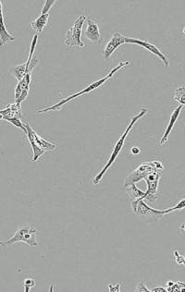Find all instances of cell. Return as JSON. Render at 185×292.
<instances>
[{
  "instance_id": "1",
  "label": "cell",
  "mask_w": 185,
  "mask_h": 292,
  "mask_svg": "<svg viewBox=\"0 0 185 292\" xmlns=\"http://www.w3.org/2000/svg\"><path fill=\"white\" fill-rule=\"evenodd\" d=\"M128 65H130V61H121V62L119 63L118 66L115 67L113 70H111L110 72H108V74H107V76L99 79V80H96L95 82H93L91 84L86 86L85 89L81 90L78 93H73V94L69 95L68 97H65L63 99L60 100L58 103L55 104V105H53V106H51V107H46V108H43V109L38 110V114H44V113H47V112H49V111H57V110H60L62 107H64L67 103L71 102V100L78 98L81 95H84V94H86V93H91L92 91H94V90H96V89L100 88V87L103 85L105 83H107L108 80H110V79L112 78L117 72H119V71H121L122 68H124L125 66H128Z\"/></svg>"
},
{
  "instance_id": "2",
  "label": "cell",
  "mask_w": 185,
  "mask_h": 292,
  "mask_svg": "<svg viewBox=\"0 0 185 292\" xmlns=\"http://www.w3.org/2000/svg\"><path fill=\"white\" fill-rule=\"evenodd\" d=\"M146 113H147V109H146V108H142V109H141L140 112H138V114L136 115V116L131 120V122L129 123L128 126L126 127L125 130L123 131V133H122L121 137H120V139L118 140V142L115 144L114 147H113V151H112V153H111V155H110V157H109V159H108L107 164L105 165V167L101 169L99 173H98V174L94 177V178L92 179V183L93 185L99 184L100 181L102 180V178H104V176H105V174L107 173V171L111 167V166L114 163L115 160L117 159L118 156L121 154V150H122L123 146H124V143H125V141H126V139H127V137H128L131 129H132L133 127L136 125V122H138L140 119L143 118V117L146 115Z\"/></svg>"
},
{
  "instance_id": "3",
  "label": "cell",
  "mask_w": 185,
  "mask_h": 292,
  "mask_svg": "<svg viewBox=\"0 0 185 292\" xmlns=\"http://www.w3.org/2000/svg\"><path fill=\"white\" fill-rule=\"evenodd\" d=\"M131 206L133 212L136 215H138L142 221L147 223L160 220L165 214H168L167 210H157L148 207L147 204L144 202L143 197L134 200Z\"/></svg>"
},
{
  "instance_id": "4",
  "label": "cell",
  "mask_w": 185,
  "mask_h": 292,
  "mask_svg": "<svg viewBox=\"0 0 185 292\" xmlns=\"http://www.w3.org/2000/svg\"><path fill=\"white\" fill-rule=\"evenodd\" d=\"M37 42H38V36L36 35L32 40L28 59L26 60V62L22 63V64L15 65L8 69L9 73L18 81V83L21 82L28 72H33L37 66L38 59L36 57H34Z\"/></svg>"
},
{
  "instance_id": "5",
  "label": "cell",
  "mask_w": 185,
  "mask_h": 292,
  "mask_svg": "<svg viewBox=\"0 0 185 292\" xmlns=\"http://www.w3.org/2000/svg\"><path fill=\"white\" fill-rule=\"evenodd\" d=\"M164 166L160 161H150V162H143L142 164L137 167L136 170L130 173L124 180L123 187L136 184V182L142 180L146 178L149 174L153 172H159L163 170Z\"/></svg>"
},
{
  "instance_id": "6",
  "label": "cell",
  "mask_w": 185,
  "mask_h": 292,
  "mask_svg": "<svg viewBox=\"0 0 185 292\" xmlns=\"http://www.w3.org/2000/svg\"><path fill=\"white\" fill-rule=\"evenodd\" d=\"M86 21V15L79 16L78 18L74 21L63 39V43L65 45H67L70 48H78V49H84L86 47V44L81 39L82 30Z\"/></svg>"
},
{
  "instance_id": "7",
  "label": "cell",
  "mask_w": 185,
  "mask_h": 292,
  "mask_svg": "<svg viewBox=\"0 0 185 292\" xmlns=\"http://www.w3.org/2000/svg\"><path fill=\"white\" fill-rule=\"evenodd\" d=\"M37 230L34 228H22L18 229L15 232L14 235L10 239H8L6 242H1V246L5 245H10L16 243H24L28 244L30 246L36 247L37 246Z\"/></svg>"
},
{
  "instance_id": "8",
  "label": "cell",
  "mask_w": 185,
  "mask_h": 292,
  "mask_svg": "<svg viewBox=\"0 0 185 292\" xmlns=\"http://www.w3.org/2000/svg\"><path fill=\"white\" fill-rule=\"evenodd\" d=\"M160 178H161V175L159 172H153L144 178L147 184V190L145 192L143 200L153 203L158 199V187H159Z\"/></svg>"
},
{
  "instance_id": "9",
  "label": "cell",
  "mask_w": 185,
  "mask_h": 292,
  "mask_svg": "<svg viewBox=\"0 0 185 292\" xmlns=\"http://www.w3.org/2000/svg\"><path fill=\"white\" fill-rule=\"evenodd\" d=\"M126 43H134V44H137V45L142 46L143 48L148 50L150 53H152L153 55H155L156 57H158L163 62V64L166 67H169L170 66L169 60H168L167 57L162 53V51L159 49L157 46H156L155 44L150 43L148 41L141 40V39H136V38H132V37H127Z\"/></svg>"
},
{
  "instance_id": "10",
  "label": "cell",
  "mask_w": 185,
  "mask_h": 292,
  "mask_svg": "<svg viewBox=\"0 0 185 292\" xmlns=\"http://www.w3.org/2000/svg\"><path fill=\"white\" fill-rule=\"evenodd\" d=\"M126 39H127V37L121 35V33H119V32L114 33L113 36H111V38L109 39V41L107 42V45L103 51V54H102L103 57L105 59H108L114 54L116 50L120 48L122 44L126 43Z\"/></svg>"
},
{
  "instance_id": "11",
  "label": "cell",
  "mask_w": 185,
  "mask_h": 292,
  "mask_svg": "<svg viewBox=\"0 0 185 292\" xmlns=\"http://www.w3.org/2000/svg\"><path fill=\"white\" fill-rule=\"evenodd\" d=\"M85 36L92 43H100L103 41V37L100 32L99 24L92 20H87Z\"/></svg>"
},
{
  "instance_id": "12",
  "label": "cell",
  "mask_w": 185,
  "mask_h": 292,
  "mask_svg": "<svg viewBox=\"0 0 185 292\" xmlns=\"http://www.w3.org/2000/svg\"><path fill=\"white\" fill-rule=\"evenodd\" d=\"M183 107H184L183 105H180V106H179L178 107H176V108L174 109V111L172 112L171 118H170V121H169V123H168V125H167V128L165 129V132H164L163 135H162L161 139H160V142H159V145H160L161 147L164 146V145L166 144V143L169 141V137L171 135V131H172V129H173L174 126H175V123H176V122L179 120V117H180V115H181Z\"/></svg>"
},
{
  "instance_id": "13",
  "label": "cell",
  "mask_w": 185,
  "mask_h": 292,
  "mask_svg": "<svg viewBox=\"0 0 185 292\" xmlns=\"http://www.w3.org/2000/svg\"><path fill=\"white\" fill-rule=\"evenodd\" d=\"M25 127H26V132H25V134L27 136V139H28L29 143H30L31 146H32L33 154H34L33 162H36L45 154V151L42 148H40V146L36 143V138H35V135H34L35 129L32 128L29 125L28 123H26V122H25Z\"/></svg>"
},
{
  "instance_id": "14",
  "label": "cell",
  "mask_w": 185,
  "mask_h": 292,
  "mask_svg": "<svg viewBox=\"0 0 185 292\" xmlns=\"http://www.w3.org/2000/svg\"><path fill=\"white\" fill-rule=\"evenodd\" d=\"M15 37L11 36L7 32L5 22H4V13H3V4L2 1H0V46L3 47L7 43L15 41Z\"/></svg>"
},
{
  "instance_id": "15",
  "label": "cell",
  "mask_w": 185,
  "mask_h": 292,
  "mask_svg": "<svg viewBox=\"0 0 185 292\" xmlns=\"http://www.w3.org/2000/svg\"><path fill=\"white\" fill-rule=\"evenodd\" d=\"M1 121H6L12 118H22V105L15 102L14 104H8L5 108L0 110Z\"/></svg>"
},
{
  "instance_id": "16",
  "label": "cell",
  "mask_w": 185,
  "mask_h": 292,
  "mask_svg": "<svg viewBox=\"0 0 185 292\" xmlns=\"http://www.w3.org/2000/svg\"><path fill=\"white\" fill-rule=\"evenodd\" d=\"M49 20V13H44L41 11L40 15L31 22L32 29L37 34H41L43 32L44 28L46 26Z\"/></svg>"
},
{
  "instance_id": "17",
  "label": "cell",
  "mask_w": 185,
  "mask_h": 292,
  "mask_svg": "<svg viewBox=\"0 0 185 292\" xmlns=\"http://www.w3.org/2000/svg\"><path fill=\"white\" fill-rule=\"evenodd\" d=\"M34 135H35V138H36V143H37V144L40 146V148H42L45 152L53 151V150H55L57 148V145H56L55 143L47 142L46 140L43 139L41 136L38 135L36 130L34 131Z\"/></svg>"
},
{
  "instance_id": "18",
  "label": "cell",
  "mask_w": 185,
  "mask_h": 292,
  "mask_svg": "<svg viewBox=\"0 0 185 292\" xmlns=\"http://www.w3.org/2000/svg\"><path fill=\"white\" fill-rule=\"evenodd\" d=\"M124 189H125L126 193H128L129 196L133 200L138 199V198H141V197L144 198L145 192H142L140 189H138L136 184L126 186V187H124Z\"/></svg>"
},
{
  "instance_id": "19",
  "label": "cell",
  "mask_w": 185,
  "mask_h": 292,
  "mask_svg": "<svg viewBox=\"0 0 185 292\" xmlns=\"http://www.w3.org/2000/svg\"><path fill=\"white\" fill-rule=\"evenodd\" d=\"M165 287H166L168 292H182L183 289L185 288V283L181 282V281H178V282L169 281V282H167Z\"/></svg>"
},
{
  "instance_id": "20",
  "label": "cell",
  "mask_w": 185,
  "mask_h": 292,
  "mask_svg": "<svg viewBox=\"0 0 185 292\" xmlns=\"http://www.w3.org/2000/svg\"><path fill=\"white\" fill-rule=\"evenodd\" d=\"M174 100L185 106V86H179L174 93Z\"/></svg>"
},
{
  "instance_id": "21",
  "label": "cell",
  "mask_w": 185,
  "mask_h": 292,
  "mask_svg": "<svg viewBox=\"0 0 185 292\" xmlns=\"http://www.w3.org/2000/svg\"><path fill=\"white\" fill-rule=\"evenodd\" d=\"M23 286H24V292H30L31 289L35 288L36 286V279L32 278H25L23 281Z\"/></svg>"
},
{
  "instance_id": "22",
  "label": "cell",
  "mask_w": 185,
  "mask_h": 292,
  "mask_svg": "<svg viewBox=\"0 0 185 292\" xmlns=\"http://www.w3.org/2000/svg\"><path fill=\"white\" fill-rule=\"evenodd\" d=\"M185 209V199L181 200L179 202L177 205H175L174 207H171V208H168L166 209L167 210V214H171L172 212H175V211H182Z\"/></svg>"
},
{
  "instance_id": "23",
  "label": "cell",
  "mask_w": 185,
  "mask_h": 292,
  "mask_svg": "<svg viewBox=\"0 0 185 292\" xmlns=\"http://www.w3.org/2000/svg\"><path fill=\"white\" fill-rule=\"evenodd\" d=\"M56 2H57L56 0H46L41 11L44 13H49L50 9L56 4Z\"/></svg>"
},
{
  "instance_id": "24",
  "label": "cell",
  "mask_w": 185,
  "mask_h": 292,
  "mask_svg": "<svg viewBox=\"0 0 185 292\" xmlns=\"http://www.w3.org/2000/svg\"><path fill=\"white\" fill-rule=\"evenodd\" d=\"M173 255H174V259H175L176 264H179V265H185V257L183 256L179 252L178 250H174Z\"/></svg>"
},
{
  "instance_id": "25",
  "label": "cell",
  "mask_w": 185,
  "mask_h": 292,
  "mask_svg": "<svg viewBox=\"0 0 185 292\" xmlns=\"http://www.w3.org/2000/svg\"><path fill=\"white\" fill-rule=\"evenodd\" d=\"M136 291L138 292H151V290L144 282H139L136 287Z\"/></svg>"
},
{
  "instance_id": "26",
  "label": "cell",
  "mask_w": 185,
  "mask_h": 292,
  "mask_svg": "<svg viewBox=\"0 0 185 292\" xmlns=\"http://www.w3.org/2000/svg\"><path fill=\"white\" fill-rule=\"evenodd\" d=\"M107 289L109 292H121V284H110V285L107 286Z\"/></svg>"
},
{
  "instance_id": "27",
  "label": "cell",
  "mask_w": 185,
  "mask_h": 292,
  "mask_svg": "<svg viewBox=\"0 0 185 292\" xmlns=\"http://www.w3.org/2000/svg\"><path fill=\"white\" fill-rule=\"evenodd\" d=\"M167 292V289L166 287H161V286H157L156 288L152 289L151 292Z\"/></svg>"
},
{
  "instance_id": "28",
  "label": "cell",
  "mask_w": 185,
  "mask_h": 292,
  "mask_svg": "<svg viewBox=\"0 0 185 292\" xmlns=\"http://www.w3.org/2000/svg\"><path fill=\"white\" fill-rule=\"evenodd\" d=\"M131 153H132L133 155H138V154L140 153V149L137 148V147H133V148L131 149Z\"/></svg>"
},
{
  "instance_id": "29",
  "label": "cell",
  "mask_w": 185,
  "mask_h": 292,
  "mask_svg": "<svg viewBox=\"0 0 185 292\" xmlns=\"http://www.w3.org/2000/svg\"><path fill=\"white\" fill-rule=\"evenodd\" d=\"M180 230H181L183 233H185V222H184V223L180 226Z\"/></svg>"
},
{
  "instance_id": "30",
  "label": "cell",
  "mask_w": 185,
  "mask_h": 292,
  "mask_svg": "<svg viewBox=\"0 0 185 292\" xmlns=\"http://www.w3.org/2000/svg\"><path fill=\"white\" fill-rule=\"evenodd\" d=\"M183 34H184V35L185 36V28H184V30H183Z\"/></svg>"
}]
</instances>
